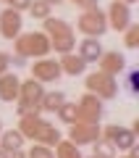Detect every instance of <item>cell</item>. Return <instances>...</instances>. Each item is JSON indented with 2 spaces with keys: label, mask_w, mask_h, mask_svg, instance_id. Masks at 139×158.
<instances>
[{
  "label": "cell",
  "mask_w": 139,
  "mask_h": 158,
  "mask_svg": "<svg viewBox=\"0 0 139 158\" xmlns=\"http://www.w3.org/2000/svg\"><path fill=\"white\" fill-rule=\"evenodd\" d=\"M50 50V40L45 37L42 32H29V34H21L16 42V56L21 58H29V56H45Z\"/></svg>",
  "instance_id": "obj_1"
},
{
  "label": "cell",
  "mask_w": 139,
  "mask_h": 158,
  "mask_svg": "<svg viewBox=\"0 0 139 158\" xmlns=\"http://www.w3.org/2000/svg\"><path fill=\"white\" fill-rule=\"evenodd\" d=\"M76 29L81 34H87V37H100V34L108 32V19H105V13L100 8H89V11H84L79 16Z\"/></svg>",
  "instance_id": "obj_2"
},
{
  "label": "cell",
  "mask_w": 139,
  "mask_h": 158,
  "mask_svg": "<svg viewBox=\"0 0 139 158\" xmlns=\"http://www.w3.org/2000/svg\"><path fill=\"white\" fill-rule=\"evenodd\" d=\"M45 29L53 34L50 45H55V50L71 53V48H73V32L63 24V19H45Z\"/></svg>",
  "instance_id": "obj_3"
},
{
  "label": "cell",
  "mask_w": 139,
  "mask_h": 158,
  "mask_svg": "<svg viewBox=\"0 0 139 158\" xmlns=\"http://www.w3.org/2000/svg\"><path fill=\"white\" fill-rule=\"evenodd\" d=\"M108 29H116V32H123V29L131 24V11H129V3L123 0H113L110 8H108Z\"/></svg>",
  "instance_id": "obj_4"
},
{
  "label": "cell",
  "mask_w": 139,
  "mask_h": 158,
  "mask_svg": "<svg viewBox=\"0 0 139 158\" xmlns=\"http://www.w3.org/2000/svg\"><path fill=\"white\" fill-rule=\"evenodd\" d=\"M18 90H24V106H18V116H26L29 111H32V103L39 108V103H42V85H39L37 79H29V82H21V87Z\"/></svg>",
  "instance_id": "obj_5"
},
{
  "label": "cell",
  "mask_w": 139,
  "mask_h": 158,
  "mask_svg": "<svg viewBox=\"0 0 139 158\" xmlns=\"http://www.w3.org/2000/svg\"><path fill=\"white\" fill-rule=\"evenodd\" d=\"M87 92H100L102 98H113V95H116L113 77H110V74H105V71L89 74V77H87Z\"/></svg>",
  "instance_id": "obj_6"
},
{
  "label": "cell",
  "mask_w": 139,
  "mask_h": 158,
  "mask_svg": "<svg viewBox=\"0 0 139 158\" xmlns=\"http://www.w3.org/2000/svg\"><path fill=\"white\" fill-rule=\"evenodd\" d=\"M21 13L13 11V8H6V11L0 13V34L6 40H13L18 32H21Z\"/></svg>",
  "instance_id": "obj_7"
},
{
  "label": "cell",
  "mask_w": 139,
  "mask_h": 158,
  "mask_svg": "<svg viewBox=\"0 0 139 158\" xmlns=\"http://www.w3.org/2000/svg\"><path fill=\"white\" fill-rule=\"evenodd\" d=\"M76 111H79V116H84L87 121L95 124L97 118L102 116V103H100V98H95L92 92H87V95L81 98V103L76 106Z\"/></svg>",
  "instance_id": "obj_8"
},
{
  "label": "cell",
  "mask_w": 139,
  "mask_h": 158,
  "mask_svg": "<svg viewBox=\"0 0 139 158\" xmlns=\"http://www.w3.org/2000/svg\"><path fill=\"white\" fill-rule=\"evenodd\" d=\"M58 77H61V63H55V61L34 63V77L32 79H37V82H53V79H58Z\"/></svg>",
  "instance_id": "obj_9"
},
{
  "label": "cell",
  "mask_w": 139,
  "mask_h": 158,
  "mask_svg": "<svg viewBox=\"0 0 139 158\" xmlns=\"http://www.w3.org/2000/svg\"><path fill=\"white\" fill-rule=\"evenodd\" d=\"M84 69H87V61L79 53H63V58H61V71L63 74L76 77V74H84Z\"/></svg>",
  "instance_id": "obj_10"
},
{
  "label": "cell",
  "mask_w": 139,
  "mask_h": 158,
  "mask_svg": "<svg viewBox=\"0 0 139 158\" xmlns=\"http://www.w3.org/2000/svg\"><path fill=\"white\" fill-rule=\"evenodd\" d=\"M95 137H100V129H97L92 121H87V124H76V121H73L71 140L76 142V145H81V142H92Z\"/></svg>",
  "instance_id": "obj_11"
},
{
  "label": "cell",
  "mask_w": 139,
  "mask_h": 158,
  "mask_svg": "<svg viewBox=\"0 0 139 158\" xmlns=\"http://www.w3.org/2000/svg\"><path fill=\"white\" fill-rule=\"evenodd\" d=\"M97 61H100L102 71H105V74H110V77L126 69V58H123L121 53H102V56L97 58Z\"/></svg>",
  "instance_id": "obj_12"
},
{
  "label": "cell",
  "mask_w": 139,
  "mask_h": 158,
  "mask_svg": "<svg viewBox=\"0 0 139 158\" xmlns=\"http://www.w3.org/2000/svg\"><path fill=\"white\" fill-rule=\"evenodd\" d=\"M18 87H21V82H18L13 74H0V98H3V100L11 103L13 98L18 95Z\"/></svg>",
  "instance_id": "obj_13"
},
{
  "label": "cell",
  "mask_w": 139,
  "mask_h": 158,
  "mask_svg": "<svg viewBox=\"0 0 139 158\" xmlns=\"http://www.w3.org/2000/svg\"><path fill=\"white\" fill-rule=\"evenodd\" d=\"M79 56L84 58V61H97V58L102 56V45L97 42V37H87L81 40V45H79Z\"/></svg>",
  "instance_id": "obj_14"
},
{
  "label": "cell",
  "mask_w": 139,
  "mask_h": 158,
  "mask_svg": "<svg viewBox=\"0 0 139 158\" xmlns=\"http://www.w3.org/2000/svg\"><path fill=\"white\" fill-rule=\"evenodd\" d=\"M0 145H3L6 153L21 150V148H24V135H21V132H6V135H0Z\"/></svg>",
  "instance_id": "obj_15"
},
{
  "label": "cell",
  "mask_w": 139,
  "mask_h": 158,
  "mask_svg": "<svg viewBox=\"0 0 139 158\" xmlns=\"http://www.w3.org/2000/svg\"><path fill=\"white\" fill-rule=\"evenodd\" d=\"M63 103H66V95H63V92H45V95H42V103H39V108L55 113Z\"/></svg>",
  "instance_id": "obj_16"
},
{
  "label": "cell",
  "mask_w": 139,
  "mask_h": 158,
  "mask_svg": "<svg viewBox=\"0 0 139 158\" xmlns=\"http://www.w3.org/2000/svg\"><path fill=\"white\" fill-rule=\"evenodd\" d=\"M50 3H47V0H32V6H29V13H32L34 19H50Z\"/></svg>",
  "instance_id": "obj_17"
},
{
  "label": "cell",
  "mask_w": 139,
  "mask_h": 158,
  "mask_svg": "<svg viewBox=\"0 0 139 158\" xmlns=\"http://www.w3.org/2000/svg\"><path fill=\"white\" fill-rule=\"evenodd\" d=\"M95 156H97V158H113V156H116L113 142L105 140V137H102V140H97V142H95Z\"/></svg>",
  "instance_id": "obj_18"
},
{
  "label": "cell",
  "mask_w": 139,
  "mask_h": 158,
  "mask_svg": "<svg viewBox=\"0 0 139 158\" xmlns=\"http://www.w3.org/2000/svg\"><path fill=\"white\" fill-rule=\"evenodd\" d=\"M58 116L63 118V121H68V124H73L79 118V111H76V103H63L61 108H58Z\"/></svg>",
  "instance_id": "obj_19"
},
{
  "label": "cell",
  "mask_w": 139,
  "mask_h": 158,
  "mask_svg": "<svg viewBox=\"0 0 139 158\" xmlns=\"http://www.w3.org/2000/svg\"><path fill=\"white\" fill-rule=\"evenodd\" d=\"M126 92L131 98L139 95V71L137 69H129V74H126Z\"/></svg>",
  "instance_id": "obj_20"
},
{
  "label": "cell",
  "mask_w": 139,
  "mask_h": 158,
  "mask_svg": "<svg viewBox=\"0 0 139 158\" xmlns=\"http://www.w3.org/2000/svg\"><path fill=\"white\" fill-rule=\"evenodd\" d=\"M123 32H126V48H137L139 45V27L137 24H129Z\"/></svg>",
  "instance_id": "obj_21"
},
{
  "label": "cell",
  "mask_w": 139,
  "mask_h": 158,
  "mask_svg": "<svg viewBox=\"0 0 139 158\" xmlns=\"http://www.w3.org/2000/svg\"><path fill=\"white\" fill-rule=\"evenodd\" d=\"M58 158H81V153H79L71 142H63V145L58 148Z\"/></svg>",
  "instance_id": "obj_22"
},
{
  "label": "cell",
  "mask_w": 139,
  "mask_h": 158,
  "mask_svg": "<svg viewBox=\"0 0 139 158\" xmlns=\"http://www.w3.org/2000/svg\"><path fill=\"white\" fill-rule=\"evenodd\" d=\"M29 6H32V0H8V8H13V11H29Z\"/></svg>",
  "instance_id": "obj_23"
},
{
  "label": "cell",
  "mask_w": 139,
  "mask_h": 158,
  "mask_svg": "<svg viewBox=\"0 0 139 158\" xmlns=\"http://www.w3.org/2000/svg\"><path fill=\"white\" fill-rule=\"evenodd\" d=\"M71 3H76V6L84 8V11H89V8H97V0H71Z\"/></svg>",
  "instance_id": "obj_24"
},
{
  "label": "cell",
  "mask_w": 139,
  "mask_h": 158,
  "mask_svg": "<svg viewBox=\"0 0 139 158\" xmlns=\"http://www.w3.org/2000/svg\"><path fill=\"white\" fill-rule=\"evenodd\" d=\"M8 63H11V56H8V53H3V50H0V74H6Z\"/></svg>",
  "instance_id": "obj_25"
},
{
  "label": "cell",
  "mask_w": 139,
  "mask_h": 158,
  "mask_svg": "<svg viewBox=\"0 0 139 158\" xmlns=\"http://www.w3.org/2000/svg\"><path fill=\"white\" fill-rule=\"evenodd\" d=\"M50 6H61V3H66V0H47Z\"/></svg>",
  "instance_id": "obj_26"
},
{
  "label": "cell",
  "mask_w": 139,
  "mask_h": 158,
  "mask_svg": "<svg viewBox=\"0 0 139 158\" xmlns=\"http://www.w3.org/2000/svg\"><path fill=\"white\" fill-rule=\"evenodd\" d=\"M0 158H8V153H6V150H3V148H0Z\"/></svg>",
  "instance_id": "obj_27"
},
{
  "label": "cell",
  "mask_w": 139,
  "mask_h": 158,
  "mask_svg": "<svg viewBox=\"0 0 139 158\" xmlns=\"http://www.w3.org/2000/svg\"><path fill=\"white\" fill-rule=\"evenodd\" d=\"M126 158H137V156H134V153H131V156H126Z\"/></svg>",
  "instance_id": "obj_28"
},
{
  "label": "cell",
  "mask_w": 139,
  "mask_h": 158,
  "mask_svg": "<svg viewBox=\"0 0 139 158\" xmlns=\"http://www.w3.org/2000/svg\"><path fill=\"white\" fill-rule=\"evenodd\" d=\"M123 3H134V0H123Z\"/></svg>",
  "instance_id": "obj_29"
},
{
  "label": "cell",
  "mask_w": 139,
  "mask_h": 158,
  "mask_svg": "<svg viewBox=\"0 0 139 158\" xmlns=\"http://www.w3.org/2000/svg\"><path fill=\"white\" fill-rule=\"evenodd\" d=\"M89 158H97V156H89Z\"/></svg>",
  "instance_id": "obj_30"
},
{
  "label": "cell",
  "mask_w": 139,
  "mask_h": 158,
  "mask_svg": "<svg viewBox=\"0 0 139 158\" xmlns=\"http://www.w3.org/2000/svg\"><path fill=\"white\" fill-rule=\"evenodd\" d=\"M0 127H3V121H0Z\"/></svg>",
  "instance_id": "obj_31"
},
{
  "label": "cell",
  "mask_w": 139,
  "mask_h": 158,
  "mask_svg": "<svg viewBox=\"0 0 139 158\" xmlns=\"http://www.w3.org/2000/svg\"><path fill=\"white\" fill-rule=\"evenodd\" d=\"M6 3H8V0H6Z\"/></svg>",
  "instance_id": "obj_32"
}]
</instances>
